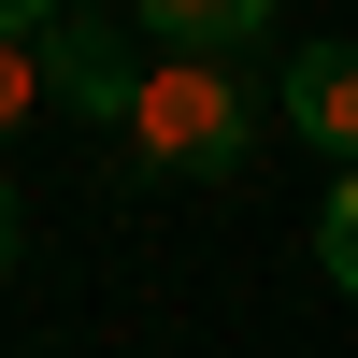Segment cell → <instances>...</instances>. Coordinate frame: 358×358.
Masks as SVG:
<instances>
[{
    "mask_svg": "<svg viewBox=\"0 0 358 358\" xmlns=\"http://www.w3.org/2000/svg\"><path fill=\"white\" fill-rule=\"evenodd\" d=\"M15 244H29V201H15V172H0V273H15Z\"/></svg>",
    "mask_w": 358,
    "mask_h": 358,
    "instance_id": "52a82bcc",
    "label": "cell"
},
{
    "mask_svg": "<svg viewBox=\"0 0 358 358\" xmlns=\"http://www.w3.org/2000/svg\"><path fill=\"white\" fill-rule=\"evenodd\" d=\"M29 115H57V86H43V29H0V143H15Z\"/></svg>",
    "mask_w": 358,
    "mask_h": 358,
    "instance_id": "5b68a950",
    "label": "cell"
},
{
    "mask_svg": "<svg viewBox=\"0 0 358 358\" xmlns=\"http://www.w3.org/2000/svg\"><path fill=\"white\" fill-rule=\"evenodd\" d=\"M273 115H287V129H301L330 172H358V43H287Z\"/></svg>",
    "mask_w": 358,
    "mask_h": 358,
    "instance_id": "3957f363",
    "label": "cell"
},
{
    "mask_svg": "<svg viewBox=\"0 0 358 358\" xmlns=\"http://www.w3.org/2000/svg\"><path fill=\"white\" fill-rule=\"evenodd\" d=\"M143 72H158V57H143V29H115V15H57L43 29V86L72 115H101V129L143 115Z\"/></svg>",
    "mask_w": 358,
    "mask_h": 358,
    "instance_id": "7a4b0ae2",
    "label": "cell"
},
{
    "mask_svg": "<svg viewBox=\"0 0 358 358\" xmlns=\"http://www.w3.org/2000/svg\"><path fill=\"white\" fill-rule=\"evenodd\" d=\"M315 273L358 301V172H330V201H315Z\"/></svg>",
    "mask_w": 358,
    "mask_h": 358,
    "instance_id": "8992f818",
    "label": "cell"
},
{
    "mask_svg": "<svg viewBox=\"0 0 358 358\" xmlns=\"http://www.w3.org/2000/svg\"><path fill=\"white\" fill-rule=\"evenodd\" d=\"M258 129H273V86H258L244 57H158V72H143V115H129V158L215 187V172L258 158Z\"/></svg>",
    "mask_w": 358,
    "mask_h": 358,
    "instance_id": "6da1fadb",
    "label": "cell"
},
{
    "mask_svg": "<svg viewBox=\"0 0 358 358\" xmlns=\"http://www.w3.org/2000/svg\"><path fill=\"white\" fill-rule=\"evenodd\" d=\"M258 29V0H143V57H244Z\"/></svg>",
    "mask_w": 358,
    "mask_h": 358,
    "instance_id": "277c9868",
    "label": "cell"
}]
</instances>
